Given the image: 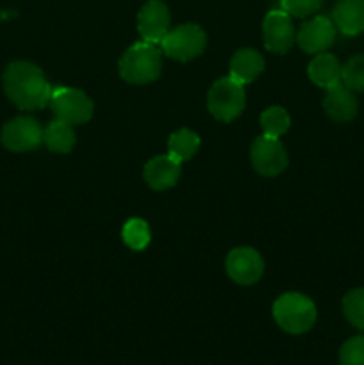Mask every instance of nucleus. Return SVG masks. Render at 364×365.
<instances>
[{"instance_id":"obj_1","label":"nucleus","mask_w":364,"mask_h":365,"mask_svg":"<svg viewBox=\"0 0 364 365\" xmlns=\"http://www.w3.org/2000/svg\"><path fill=\"white\" fill-rule=\"evenodd\" d=\"M4 89L11 102L24 110L43 109L50 103L49 81L36 64L29 61H14L4 73Z\"/></svg>"},{"instance_id":"obj_2","label":"nucleus","mask_w":364,"mask_h":365,"mask_svg":"<svg viewBox=\"0 0 364 365\" xmlns=\"http://www.w3.org/2000/svg\"><path fill=\"white\" fill-rule=\"evenodd\" d=\"M163 57L157 45L148 41H139L132 45L121 56L118 70L121 78L131 84H148L161 75Z\"/></svg>"},{"instance_id":"obj_3","label":"nucleus","mask_w":364,"mask_h":365,"mask_svg":"<svg viewBox=\"0 0 364 365\" xmlns=\"http://www.w3.org/2000/svg\"><path fill=\"white\" fill-rule=\"evenodd\" d=\"M316 305L300 292H285L273 303V317L278 327L293 335L309 331L316 323Z\"/></svg>"},{"instance_id":"obj_4","label":"nucleus","mask_w":364,"mask_h":365,"mask_svg":"<svg viewBox=\"0 0 364 365\" xmlns=\"http://www.w3.org/2000/svg\"><path fill=\"white\" fill-rule=\"evenodd\" d=\"M207 109L216 120H236L245 109V88L232 77H223L213 84L207 95Z\"/></svg>"},{"instance_id":"obj_5","label":"nucleus","mask_w":364,"mask_h":365,"mask_svg":"<svg viewBox=\"0 0 364 365\" xmlns=\"http://www.w3.org/2000/svg\"><path fill=\"white\" fill-rule=\"evenodd\" d=\"M50 107L56 120L66 121L70 125L88 123L93 118L91 98L81 89L64 88V86L54 88L50 95Z\"/></svg>"},{"instance_id":"obj_6","label":"nucleus","mask_w":364,"mask_h":365,"mask_svg":"<svg viewBox=\"0 0 364 365\" xmlns=\"http://www.w3.org/2000/svg\"><path fill=\"white\" fill-rule=\"evenodd\" d=\"M206 32L196 24H184L170 29L159 43L163 52L175 61H191L206 48Z\"/></svg>"},{"instance_id":"obj_7","label":"nucleus","mask_w":364,"mask_h":365,"mask_svg":"<svg viewBox=\"0 0 364 365\" xmlns=\"http://www.w3.org/2000/svg\"><path fill=\"white\" fill-rule=\"evenodd\" d=\"M250 159L257 173L264 177H275L288 168V153L284 145L278 141V138H270L264 134L253 141L250 148Z\"/></svg>"},{"instance_id":"obj_8","label":"nucleus","mask_w":364,"mask_h":365,"mask_svg":"<svg viewBox=\"0 0 364 365\" xmlns=\"http://www.w3.org/2000/svg\"><path fill=\"white\" fill-rule=\"evenodd\" d=\"M43 143V128L34 118L18 116L2 128V145L11 152H29Z\"/></svg>"},{"instance_id":"obj_9","label":"nucleus","mask_w":364,"mask_h":365,"mask_svg":"<svg viewBox=\"0 0 364 365\" xmlns=\"http://www.w3.org/2000/svg\"><path fill=\"white\" fill-rule=\"evenodd\" d=\"M291 14L284 9H271L264 16L263 38L264 46L273 53H285L295 45L296 32L293 25Z\"/></svg>"},{"instance_id":"obj_10","label":"nucleus","mask_w":364,"mask_h":365,"mask_svg":"<svg viewBox=\"0 0 364 365\" xmlns=\"http://www.w3.org/2000/svg\"><path fill=\"white\" fill-rule=\"evenodd\" d=\"M335 29L332 18L323 16H314L309 21L302 25L296 32V43H298L300 48L307 53H323L327 52L332 46V43L335 41Z\"/></svg>"},{"instance_id":"obj_11","label":"nucleus","mask_w":364,"mask_h":365,"mask_svg":"<svg viewBox=\"0 0 364 365\" xmlns=\"http://www.w3.org/2000/svg\"><path fill=\"white\" fill-rule=\"evenodd\" d=\"M170 31V11L161 0H148L138 14V32L143 41L159 45Z\"/></svg>"},{"instance_id":"obj_12","label":"nucleus","mask_w":364,"mask_h":365,"mask_svg":"<svg viewBox=\"0 0 364 365\" xmlns=\"http://www.w3.org/2000/svg\"><path fill=\"white\" fill-rule=\"evenodd\" d=\"M227 273L236 284L239 285H252L263 277L264 262L259 253L252 248H236L228 253Z\"/></svg>"},{"instance_id":"obj_13","label":"nucleus","mask_w":364,"mask_h":365,"mask_svg":"<svg viewBox=\"0 0 364 365\" xmlns=\"http://www.w3.org/2000/svg\"><path fill=\"white\" fill-rule=\"evenodd\" d=\"M145 182L156 191H164V189L173 187L181 177V163L173 157L157 155L146 163L145 171H143Z\"/></svg>"},{"instance_id":"obj_14","label":"nucleus","mask_w":364,"mask_h":365,"mask_svg":"<svg viewBox=\"0 0 364 365\" xmlns=\"http://www.w3.org/2000/svg\"><path fill=\"white\" fill-rule=\"evenodd\" d=\"M323 107L325 113H327L332 120L339 121V123H345V121H350L355 118L359 103H357V98L353 96L352 89H348L343 82H339V84L327 89Z\"/></svg>"},{"instance_id":"obj_15","label":"nucleus","mask_w":364,"mask_h":365,"mask_svg":"<svg viewBox=\"0 0 364 365\" xmlns=\"http://www.w3.org/2000/svg\"><path fill=\"white\" fill-rule=\"evenodd\" d=\"M332 21L345 36L364 32V0H338L332 9Z\"/></svg>"},{"instance_id":"obj_16","label":"nucleus","mask_w":364,"mask_h":365,"mask_svg":"<svg viewBox=\"0 0 364 365\" xmlns=\"http://www.w3.org/2000/svg\"><path fill=\"white\" fill-rule=\"evenodd\" d=\"M264 70V59L259 52L252 48H243L232 56L231 59V75L239 84L253 82Z\"/></svg>"},{"instance_id":"obj_17","label":"nucleus","mask_w":364,"mask_h":365,"mask_svg":"<svg viewBox=\"0 0 364 365\" xmlns=\"http://www.w3.org/2000/svg\"><path fill=\"white\" fill-rule=\"evenodd\" d=\"M343 66L332 53H316L314 59L309 63L307 73L309 78L320 88H332V86L341 82Z\"/></svg>"},{"instance_id":"obj_18","label":"nucleus","mask_w":364,"mask_h":365,"mask_svg":"<svg viewBox=\"0 0 364 365\" xmlns=\"http://www.w3.org/2000/svg\"><path fill=\"white\" fill-rule=\"evenodd\" d=\"M43 143L49 146L50 152L70 153L75 146V132L66 121L54 120L43 130Z\"/></svg>"},{"instance_id":"obj_19","label":"nucleus","mask_w":364,"mask_h":365,"mask_svg":"<svg viewBox=\"0 0 364 365\" xmlns=\"http://www.w3.org/2000/svg\"><path fill=\"white\" fill-rule=\"evenodd\" d=\"M200 138L196 132L189 130V128H181V130L173 132L168 139V153L173 157L175 160L182 163V160H189L196 152H198Z\"/></svg>"},{"instance_id":"obj_20","label":"nucleus","mask_w":364,"mask_h":365,"mask_svg":"<svg viewBox=\"0 0 364 365\" xmlns=\"http://www.w3.org/2000/svg\"><path fill=\"white\" fill-rule=\"evenodd\" d=\"M150 227L145 220H139V217H132L127 223L123 225V230H121V239H123L125 245L131 250L136 252H141L146 246L150 245Z\"/></svg>"},{"instance_id":"obj_21","label":"nucleus","mask_w":364,"mask_h":365,"mask_svg":"<svg viewBox=\"0 0 364 365\" xmlns=\"http://www.w3.org/2000/svg\"><path fill=\"white\" fill-rule=\"evenodd\" d=\"M289 125H291V118H289L288 110L282 107L273 106L261 114V128H263L264 135L280 138L289 130Z\"/></svg>"},{"instance_id":"obj_22","label":"nucleus","mask_w":364,"mask_h":365,"mask_svg":"<svg viewBox=\"0 0 364 365\" xmlns=\"http://www.w3.org/2000/svg\"><path fill=\"white\" fill-rule=\"evenodd\" d=\"M343 312L350 324L364 330V287L353 289L343 298Z\"/></svg>"},{"instance_id":"obj_23","label":"nucleus","mask_w":364,"mask_h":365,"mask_svg":"<svg viewBox=\"0 0 364 365\" xmlns=\"http://www.w3.org/2000/svg\"><path fill=\"white\" fill-rule=\"evenodd\" d=\"M341 82L352 91H364V53L348 59L343 66Z\"/></svg>"},{"instance_id":"obj_24","label":"nucleus","mask_w":364,"mask_h":365,"mask_svg":"<svg viewBox=\"0 0 364 365\" xmlns=\"http://www.w3.org/2000/svg\"><path fill=\"white\" fill-rule=\"evenodd\" d=\"M341 365H364V335L353 337L341 346L339 351Z\"/></svg>"},{"instance_id":"obj_25","label":"nucleus","mask_w":364,"mask_h":365,"mask_svg":"<svg viewBox=\"0 0 364 365\" xmlns=\"http://www.w3.org/2000/svg\"><path fill=\"white\" fill-rule=\"evenodd\" d=\"M325 0H280V9L296 18H305L321 9Z\"/></svg>"}]
</instances>
